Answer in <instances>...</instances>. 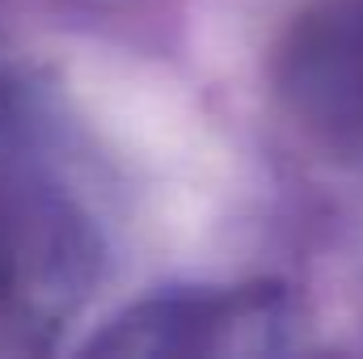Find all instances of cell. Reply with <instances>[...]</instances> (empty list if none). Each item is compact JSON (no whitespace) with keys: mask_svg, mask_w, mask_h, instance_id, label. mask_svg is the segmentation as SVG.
I'll return each instance as SVG.
<instances>
[{"mask_svg":"<svg viewBox=\"0 0 363 359\" xmlns=\"http://www.w3.org/2000/svg\"><path fill=\"white\" fill-rule=\"evenodd\" d=\"M106 275L85 153L43 89L0 81V355H38Z\"/></svg>","mask_w":363,"mask_h":359,"instance_id":"1","label":"cell"}]
</instances>
